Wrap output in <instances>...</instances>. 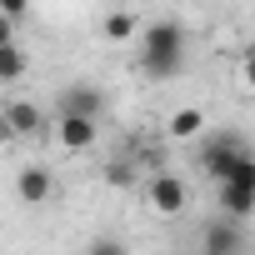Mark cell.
Wrapping results in <instances>:
<instances>
[{
	"label": "cell",
	"instance_id": "277c9868",
	"mask_svg": "<svg viewBox=\"0 0 255 255\" xmlns=\"http://www.w3.org/2000/svg\"><path fill=\"white\" fill-rule=\"evenodd\" d=\"M95 120L90 115H55V125H50V140L65 150V155H85V150H95Z\"/></svg>",
	"mask_w": 255,
	"mask_h": 255
},
{
	"label": "cell",
	"instance_id": "4fadbf2b",
	"mask_svg": "<svg viewBox=\"0 0 255 255\" xmlns=\"http://www.w3.org/2000/svg\"><path fill=\"white\" fill-rule=\"evenodd\" d=\"M85 255H130V245H125L120 235H95V240L85 245Z\"/></svg>",
	"mask_w": 255,
	"mask_h": 255
},
{
	"label": "cell",
	"instance_id": "3957f363",
	"mask_svg": "<svg viewBox=\"0 0 255 255\" xmlns=\"http://www.w3.org/2000/svg\"><path fill=\"white\" fill-rule=\"evenodd\" d=\"M220 205H225L230 220H240V225L250 220V210H255V160L250 155L235 165L230 180H220Z\"/></svg>",
	"mask_w": 255,
	"mask_h": 255
},
{
	"label": "cell",
	"instance_id": "2e32d148",
	"mask_svg": "<svg viewBox=\"0 0 255 255\" xmlns=\"http://www.w3.org/2000/svg\"><path fill=\"white\" fill-rule=\"evenodd\" d=\"M10 40H15V20L0 15V45H10Z\"/></svg>",
	"mask_w": 255,
	"mask_h": 255
},
{
	"label": "cell",
	"instance_id": "9a60e30c",
	"mask_svg": "<svg viewBox=\"0 0 255 255\" xmlns=\"http://www.w3.org/2000/svg\"><path fill=\"white\" fill-rule=\"evenodd\" d=\"M30 10V0H0V15H5V20H20Z\"/></svg>",
	"mask_w": 255,
	"mask_h": 255
},
{
	"label": "cell",
	"instance_id": "ba28073f",
	"mask_svg": "<svg viewBox=\"0 0 255 255\" xmlns=\"http://www.w3.org/2000/svg\"><path fill=\"white\" fill-rule=\"evenodd\" d=\"M145 200H150V210H160V215H180V210H185V180H180V175H155V180L145 185Z\"/></svg>",
	"mask_w": 255,
	"mask_h": 255
},
{
	"label": "cell",
	"instance_id": "30bf717a",
	"mask_svg": "<svg viewBox=\"0 0 255 255\" xmlns=\"http://www.w3.org/2000/svg\"><path fill=\"white\" fill-rule=\"evenodd\" d=\"M135 30H140L135 10H110V15L100 20V40H110V45H125V40H135Z\"/></svg>",
	"mask_w": 255,
	"mask_h": 255
},
{
	"label": "cell",
	"instance_id": "5bb4252c",
	"mask_svg": "<svg viewBox=\"0 0 255 255\" xmlns=\"http://www.w3.org/2000/svg\"><path fill=\"white\" fill-rule=\"evenodd\" d=\"M105 180H110L115 190H135V170L125 165V160H115V165H105Z\"/></svg>",
	"mask_w": 255,
	"mask_h": 255
},
{
	"label": "cell",
	"instance_id": "8992f818",
	"mask_svg": "<svg viewBox=\"0 0 255 255\" xmlns=\"http://www.w3.org/2000/svg\"><path fill=\"white\" fill-rule=\"evenodd\" d=\"M105 110V95L90 85V80H80V85H65L60 95H55V115H100Z\"/></svg>",
	"mask_w": 255,
	"mask_h": 255
},
{
	"label": "cell",
	"instance_id": "7c38bea8",
	"mask_svg": "<svg viewBox=\"0 0 255 255\" xmlns=\"http://www.w3.org/2000/svg\"><path fill=\"white\" fill-rule=\"evenodd\" d=\"M25 65H30V55L10 40V45H0V85H15L20 75H25Z\"/></svg>",
	"mask_w": 255,
	"mask_h": 255
},
{
	"label": "cell",
	"instance_id": "5b68a950",
	"mask_svg": "<svg viewBox=\"0 0 255 255\" xmlns=\"http://www.w3.org/2000/svg\"><path fill=\"white\" fill-rule=\"evenodd\" d=\"M40 135V105L35 100H5L0 105V140H30Z\"/></svg>",
	"mask_w": 255,
	"mask_h": 255
},
{
	"label": "cell",
	"instance_id": "52a82bcc",
	"mask_svg": "<svg viewBox=\"0 0 255 255\" xmlns=\"http://www.w3.org/2000/svg\"><path fill=\"white\" fill-rule=\"evenodd\" d=\"M245 250V230H240V220H215V225H205V235H200V255H240Z\"/></svg>",
	"mask_w": 255,
	"mask_h": 255
},
{
	"label": "cell",
	"instance_id": "9c48e42d",
	"mask_svg": "<svg viewBox=\"0 0 255 255\" xmlns=\"http://www.w3.org/2000/svg\"><path fill=\"white\" fill-rule=\"evenodd\" d=\"M15 195H20L25 205H45V200L55 195V175H50L45 165H25V170L15 175Z\"/></svg>",
	"mask_w": 255,
	"mask_h": 255
},
{
	"label": "cell",
	"instance_id": "7a4b0ae2",
	"mask_svg": "<svg viewBox=\"0 0 255 255\" xmlns=\"http://www.w3.org/2000/svg\"><path fill=\"white\" fill-rule=\"evenodd\" d=\"M245 155H250V150H245V135L225 130V135H215V140L200 150V170L220 185V180H230V175H235V165H240Z\"/></svg>",
	"mask_w": 255,
	"mask_h": 255
},
{
	"label": "cell",
	"instance_id": "6da1fadb",
	"mask_svg": "<svg viewBox=\"0 0 255 255\" xmlns=\"http://www.w3.org/2000/svg\"><path fill=\"white\" fill-rule=\"evenodd\" d=\"M185 65V25L180 20H155L140 25V70L150 80H170Z\"/></svg>",
	"mask_w": 255,
	"mask_h": 255
},
{
	"label": "cell",
	"instance_id": "8fae6325",
	"mask_svg": "<svg viewBox=\"0 0 255 255\" xmlns=\"http://www.w3.org/2000/svg\"><path fill=\"white\" fill-rule=\"evenodd\" d=\"M200 135H205V110L185 105L170 115V140H200Z\"/></svg>",
	"mask_w": 255,
	"mask_h": 255
}]
</instances>
